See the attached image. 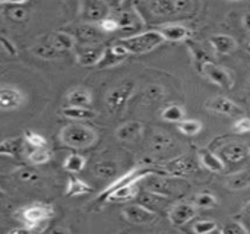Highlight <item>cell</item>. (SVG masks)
<instances>
[{
	"instance_id": "obj_1",
	"label": "cell",
	"mask_w": 250,
	"mask_h": 234,
	"mask_svg": "<svg viewBox=\"0 0 250 234\" xmlns=\"http://www.w3.org/2000/svg\"><path fill=\"white\" fill-rule=\"evenodd\" d=\"M154 173L148 169H132L130 171L125 173L123 176H119L113 183H110L98 196V199L105 202H126L133 198H136L139 192V183L141 180Z\"/></svg>"
},
{
	"instance_id": "obj_2",
	"label": "cell",
	"mask_w": 250,
	"mask_h": 234,
	"mask_svg": "<svg viewBox=\"0 0 250 234\" xmlns=\"http://www.w3.org/2000/svg\"><path fill=\"white\" fill-rule=\"evenodd\" d=\"M144 188L145 191L158 193L161 196L166 198H174V196H182L188 192L189 189V183L182 180L180 177H173V176H163L158 173H151L148 176H145L141 183L139 188Z\"/></svg>"
},
{
	"instance_id": "obj_3",
	"label": "cell",
	"mask_w": 250,
	"mask_h": 234,
	"mask_svg": "<svg viewBox=\"0 0 250 234\" xmlns=\"http://www.w3.org/2000/svg\"><path fill=\"white\" fill-rule=\"evenodd\" d=\"M60 141L73 149H85L92 147L98 141V133L88 125L83 123H70L64 126L59 133Z\"/></svg>"
},
{
	"instance_id": "obj_4",
	"label": "cell",
	"mask_w": 250,
	"mask_h": 234,
	"mask_svg": "<svg viewBox=\"0 0 250 234\" xmlns=\"http://www.w3.org/2000/svg\"><path fill=\"white\" fill-rule=\"evenodd\" d=\"M129 54H144L155 50L164 43V38L157 29L138 32L130 37H122L117 41Z\"/></svg>"
},
{
	"instance_id": "obj_5",
	"label": "cell",
	"mask_w": 250,
	"mask_h": 234,
	"mask_svg": "<svg viewBox=\"0 0 250 234\" xmlns=\"http://www.w3.org/2000/svg\"><path fill=\"white\" fill-rule=\"evenodd\" d=\"M141 6L145 7L151 16L158 19L186 13L192 7H195V4L189 0H155V1L141 3Z\"/></svg>"
},
{
	"instance_id": "obj_6",
	"label": "cell",
	"mask_w": 250,
	"mask_h": 234,
	"mask_svg": "<svg viewBox=\"0 0 250 234\" xmlns=\"http://www.w3.org/2000/svg\"><path fill=\"white\" fill-rule=\"evenodd\" d=\"M133 91H135V82L132 79H126V81L117 84L116 86H113L105 95L107 110L111 114H120L125 110Z\"/></svg>"
},
{
	"instance_id": "obj_7",
	"label": "cell",
	"mask_w": 250,
	"mask_h": 234,
	"mask_svg": "<svg viewBox=\"0 0 250 234\" xmlns=\"http://www.w3.org/2000/svg\"><path fill=\"white\" fill-rule=\"evenodd\" d=\"M53 214H54V211H53L51 205H47V204H32V205H28L23 210H21V220L25 224L23 227H26L31 232H34L41 224L47 223L53 217Z\"/></svg>"
},
{
	"instance_id": "obj_8",
	"label": "cell",
	"mask_w": 250,
	"mask_h": 234,
	"mask_svg": "<svg viewBox=\"0 0 250 234\" xmlns=\"http://www.w3.org/2000/svg\"><path fill=\"white\" fill-rule=\"evenodd\" d=\"M113 18L119 23V31L123 32L126 37H130V35L138 34V31L144 25L142 15L136 9H123V10H119Z\"/></svg>"
},
{
	"instance_id": "obj_9",
	"label": "cell",
	"mask_w": 250,
	"mask_h": 234,
	"mask_svg": "<svg viewBox=\"0 0 250 234\" xmlns=\"http://www.w3.org/2000/svg\"><path fill=\"white\" fill-rule=\"evenodd\" d=\"M201 72L208 81H211L212 84H215V85H218V86H221L224 89H229V88L233 86L231 73L226 67H223V66L211 62V60H204L202 62Z\"/></svg>"
},
{
	"instance_id": "obj_10",
	"label": "cell",
	"mask_w": 250,
	"mask_h": 234,
	"mask_svg": "<svg viewBox=\"0 0 250 234\" xmlns=\"http://www.w3.org/2000/svg\"><path fill=\"white\" fill-rule=\"evenodd\" d=\"M164 173L173 177H185L188 174H192L198 170V164L193 157L190 155H180L173 160H170L164 166Z\"/></svg>"
},
{
	"instance_id": "obj_11",
	"label": "cell",
	"mask_w": 250,
	"mask_h": 234,
	"mask_svg": "<svg viewBox=\"0 0 250 234\" xmlns=\"http://www.w3.org/2000/svg\"><path fill=\"white\" fill-rule=\"evenodd\" d=\"M122 215L123 218L130 223V224H135V226H146V224H151L157 220V214L149 211L148 208L139 205V204H130L127 207L123 208L122 211Z\"/></svg>"
},
{
	"instance_id": "obj_12",
	"label": "cell",
	"mask_w": 250,
	"mask_h": 234,
	"mask_svg": "<svg viewBox=\"0 0 250 234\" xmlns=\"http://www.w3.org/2000/svg\"><path fill=\"white\" fill-rule=\"evenodd\" d=\"M110 16V6L101 0H91L82 4V19L86 23L98 25L103 19Z\"/></svg>"
},
{
	"instance_id": "obj_13",
	"label": "cell",
	"mask_w": 250,
	"mask_h": 234,
	"mask_svg": "<svg viewBox=\"0 0 250 234\" xmlns=\"http://www.w3.org/2000/svg\"><path fill=\"white\" fill-rule=\"evenodd\" d=\"M70 35L75 38V41L79 45H88V44H100L101 37L104 34L98 25L83 22V23H79L78 26H75Z\"/></svg>"
},
{
	"instance_id": "obj_14",
	"label": "cell",
	"mask_w": 250,
	"mask_h": 234,
	"mask_svg": "<svg viewBox=\"0 0 250 234\" xmlns=\"http://www.w3.org/2000/svg\"><path fill=\"white\" fill-rule=\"evenodd\" d=\"M105 53V47L100 44H88V45H78L76 48V60L79 64L91 67L98 66L103 56Z\"/></svg>"
},
{
	"instance_id": "obj_15",
	"label": "cell",
	"mask_w": 250,
	"mask_h": 234,
	"mask_svg": "<svg viewBox=\"0 0 250 234\" xmlns=\"http://www.w3.org/2000/svg\"><path fill=\"white\" fill-rule=\"evenodd\" d=\"M205 107L217 114L230 116V117L240 116L243 113L240 106H237L234 101H231L230 98H226V97H211L209 100H207Z\"/></svg>"
},
{
	"instance_id": "obj_16",
	"label": "cell",
	"mask_w": 250,
	"mask_h": 234,
	"mask_svg": "<svg viewBox=\"0 0 250 234\" xmlns=\"http://www.w3.org/2000/svg\"><path fill=\"white\" fill-rule=\"evenodd\" d=\"M196 215V208L188 202H179L168 210V220L173 226L182 227Z\"/></svg>"
},
{
	"instance_id": "obj_17",
	"label": "cell",
	"mask_w": 250,
	"mask_h": 234,
	"mask_svg": "<svg viewBox=\"0 0 250 234\" xmlns=\"http://www.w3.org/2000/svg\"><path fill=\"white\" fill-rule=\"evenodd\" d=\"M138 204L148 208L149 211L155 213L158 215V211H164L168 204H170V199L166 198V196H161L158 193H154V192H149V191H145V189H139L138 195Z\"/></svg>"
},
{
	"instance_id": "obj_18",
	"label": "cell",
	"mask_w": 250,
	"mask_h": 234,
	"mask_svg": "<svg viewBox=\"0 0 250 234\" xmlns=\"http://www.w3.org/2000/svg\"><path fill=\"white\" fill-rule=\"evenodd\" d=\"M92 171H94L95 177H98L101 180H116L119 177L120 169H119V164L116 160L101 158L94 164Z\"/></svg>"
},
{
	"instance_id": "obj_19",
	"label": "cell",
	"mask_w": 250,
	"mask_h": 234,
	"mask_svg": "<svg viewBox=\"0 0 250 234\" xmlns=\"http://www.w3.org/2000/svg\"><path fill=\"white\" fill-rule=\"evenodd\" d=\"M23 95L19 89L13 86H1L0 88V110L10 111L16 110L22 106Z\"/></svg>"
},
{
	"instance_id": "obj_20",
	"label": "cell",
	"mask_w": 250,
	"mask_h": 234,
	"mask_svg": "<svg viewBox=\"0 0 250 234\" xmlns=\"http://www.w3.org/2000/svg\"><path fill=\"white\" fill-rule=\"evenodd\" d=\"M220 154L224 158V161L233 163V164L243 163L249 157L248 147L245 144H240V142H230V144L224 145L220 149Z\"/></svg>"
},
{
	"instance_id": "obj_21",
	"label": "cell",
	"mask_w": 250,
	"mask_h": 234,
	"mask_svg": "<svg viewBox=\"0 0 250 234\" xmlns=\"http://www.w3.org/2000/svg\"><path fill=\"white\" fill-rule=\"evenodd\" d=\"M157 31L161 34L164 41H171V43L183 41L190 35V29L183 23H166L161 25Z\"/></svg>"
},
{
	"instance_id": "obj_22",
	"label": "cell",
	"mask_w": 250,
	"mask_h": 234,
	"mask_svg": "<svg viewBox=\"0 0 250 234\" xmlns=\"http://www.w3.org/2000/svg\"><path fill=\"white\" fill-rule=\"evenodd\" d=\"M144 132V125L136 120H129L117 128L116 138L122 142H136Z\"/></svg>"
},
{
	"instance_id": "obj_23",
	"label": "cell",
	"mask_w": 250,
	"mask_h": 234,
	"mask_svg": "<svg viewBox=\"0 0 250 234\" xmlns=\"http://www.w3.org/2000/svg\"><path fill=\"white\" fill-rule=\"evenodd\" d=\"M174 147V139L171 135H168L164 130L155 129L151 133L149 138V151L152 154H163L167 152L168 149H171Z\"/></svg>"
},
{
	"instance_id": "obj_24",
	"label": "cell",
	"mask_w": 250,
	"mask_h": 234,
	"mask_svg": "<svg viewBox=\"0 0 250 234\" xmlns=\"http://www.w3.org/2000/svg\"><path fill=\"white\" fill-rule=\"evenodd\" d=\"M127 56H129V53L119 43H116L111 47L105 48V53H104V56H103V59H101V62L98 63L97 67H100V69L113 67V66L122 63Z\"/></svg>"
},
{
	"instance_id": "obj_25",
	"label": "cell",
	"mask_w": 250,
	"mask_h": 234,
	"mask_svg": "<svg viewBox=\"0 0 250 234\" xmlns=\"http://www.w3.org/2000/svg\"><path fill=\"white\" fill-rule=\"evenodd\" d=\"M91 103H92V95L83 86H75L66 94V106L89 108Z\"/></svg>"
},
{
	"instance_id": "obj_26",
	"label": "cell",
	"mask_w": 250,
	"mask_h": 234,
	"mask_svg": "<svg viewBox=\"0 0 250 234\" xmlns=\"http://www.w3.org/2000/svg\"><path fill=\"white\" fill-rule=\"evenodd\" d=\"M47 40L62 56L76 47L75 38L67 32H53V34L47 35Z\"/></svg>"
},
{
	"instance_id": "obj_27",
	"label": "cell",
	"mask_w": 250,
	"mask_h": 234,
	"mask_svg": "<svg viewBox=\"0 0 250 234\" xmlns=\"http://www.w3.org/2000/svg\"><path fill=\"white\" fill-rule=\"evenodd\" d=\"M60 114L67 119V120H73L75 123H82L85 120H91L97 116V113L91 108L86 107H70V106H64L60 110Z\"/></svg>"
},
{
	"instance_id": "obj_28",
	"label": "cell",
	"mask_w": 250,
	"mask_h": 234,
	"mask_svg": "<svg viewBox=\"0 0 250 234\" xmlns=\"http://www.w3.org/2000/svg\"><path fill=\"white\" fill-rule=\"evenodd\" d=\"M211 47L218 53V54H230L236 50L237 43L231 35H226V34H217L212 35L209 38Z\"/></svg>"
},
{
	"instance_id": "obj_29",
	"label": "cell",
	"mask_w": 250,
	"mask_h": 234,
	"mask_svg": "<svg viewBox=\"0 0 250 234\" xmlns=\"http://www.w3.org/2000/svg\"><path fill=\"white\" fill-rule=\"evenodd\" d=\"M26 145L23 138H10L3 142H0V155L4 157H19L22 152H25Z\"/></svg>"
},
{
	"instance_id": "obj_30",
	"label": "cell",
	"mask_w": 250,
	"mask_h": 234,
	"mask_svg": "<svg viewBox=\"0 0 250 234\" xmlns=\"http://www.w3.org/2000/svg\"><path fill=\"white\" fill-rule=\"evenodd\" d=\"M32 53L42 59V60H56L59 57H62V54L50 44V41L47 40V37H42L34 47H32Z\"/></svg>"
},
{
	"instance_id": "obj_31",
	"label": "cell",
	"mask_w": 250,
	"mask_h": 234,
	"mask_svg": "<svg viewBox=\"0 0 250 234\" xmlns=\"http://www.w3.org/2000/svg\"><path fill=\"white\" fill-rule=\"evenodd\" d=\"M199 163L209 171L212 173H223L224 171V161L215 155L214 152L208 151V149H202L199 151Z\"/></svg>"
},
{
	"instance_id": "obj_32",
	"label": "cell",
	"mask_w": 250,
	"mask_h": 234,
	"mask_svg": "<svg viewBox=\"0 0 250 234\" xmlns=\"http://www.w3.org/2000/svg\"><path fill=\"white\" fill-rule=\"evenodd\" d=\"M226 186L230 191H243L250 186V170L237 171L234 174H230L226 180Z\"/></svg>"
},
{
	"instance_id": "obj_33",
	"label": "cell",
	"mask_w": 250,
	"mask_h": 234,
	"mask_svg": "<svg viewBox=\"0 0 250 234\" xmlns=\"http://www.w3.org/2000/svg\"><path fill=\"white\" fill-rule=\"evenodd\" d=\"M26 160L32 164V166H42L47 164L51 160V152L48 149V147H42V148H29L28 154H26Z\"/></svg>"
},
{
	"instance_id": "obj_34",
	"label": "cell",
	"mask_w": 250,
	"mask_h": 234,
	"mask_svg": "<svg viewBox=\"0 0 250 234\" xmlns=\"http://www.w3.org/2000/svg\"><path fill=\"white\" fill-rule=\"evenodd\" d=\"M86 166V158L81 154H69L63 163V169L70 173V174H76L81 173Z\"/></svg>"
},
{
	"instance_id": "obj_35",
	"label": "cell",
	"mask_w": 250,
	"mask_h": 234,
	"mask_svg": "<svg viewBox=\"0 0 250 234\" xmlns=\"http://www.w3.org/2000/svg\"><path fill=\"white\" fill-rule=\"evenodd\" d=\"M91 192V186L83 182L82 179H78L75 176H72L69 179L67 188H66V195L67 196H82Z\"/></svg>"
},
{
	"instance_id": "obj_36",
	"label": "cell",
	"mask_w": 250,
	"mask_h": 234,
	"mask_svg": "<svg viewBox=\"0 0 250 234\" xmlns=\"http://www.w3.org/2000/svg\"><path fill=\"white\" fill-rule=\"evenodd\" d=\"M23 4L25 3H7V9L4 12L13 22H26L29 12L23 7Z\"/></svg>"
},
{
	"instance_id": "obj_37",
	"label": "cell",
	"mask_w": 250,
	"mask_h": 234,
	"mask_svg": "<svg viewBox=\"0 0 250 234\" xmlns=\"http://www.w3.org/2000/svg\"><path fill=\"white\" fill-rule=\"evenodd\" d=\"M185 110L183 107L177 106V104H170L167 106L163 111H161V117L166 120V122H170V123H180L182 120H185Z\"/></svg>"
},
{
	"instance_id": "obj_38",
	"label": "cell",
	"mask_w": 250,
	"mask_h": 234,
	"mask_svg": "<svg viewBox=\"0 0 250 234\" xmlns=\"http://www.w3.org/2000/svg\"><path fill=\"white\" fill-rule=\"evenodd\" d=\"M13 176H15L21 183H25V185L38 183L40 179H41L40 173H38L35 169H32V167H21V169H18V170L13 173Z\"/></svg>"
},
{
	"instance_id": "obj_39",
	"label": "cell",
	"mask_w": 250,
	"mask_h": 234,
	"mask_svg": "<svg viewBox=\"0 0 250 234\" xmlns=\"http://www.w3.org/2000/svg\"><path fill=\"white\" fill-rule=\"evenodd\" d=\"M177 129L186 136H195L202 130V123L196 119H185L177 125Z\"/></svg>"
},
{
	"instance_id": "obj_40",
	"label": "cell",
	"mask_w": 250,
	"mask_h": 234,
	"mask_svg": "<svg viewBox=\"0 0 250 234\" xmlns=\"http://www.w3.org/2000/svg\"><path fill=\"white\" fill-rule=\"evenodd\" d=\"M192 205L195 208L209 210V208H214L217 205V198L212 193H209V192H202V193H198L193 198V204Z\"/></svg>"
},
{
	"instance_id": "obj_41",
	"label": "cell",
	"mask_w": 250,
	"mask_h": 234,
	"mask_svg": "<svg viewBox=\"0 0 250 234\" xmlns=\"http://www.w3.org/2000/svg\"><path fill=\"white\" fill-rule=\"evenodd\" d=\"M144 98L151 101V103H155V101H161L166 95V91L161 85L158 84H149L145 89H144Z\"/></svg>"
},
{
	"instance_id": "obj_42",
	"label": "cell",
	"mask_w": 250,
	"mask_h": 234,
	"mask_svg": "<svg viewBox=\"0 0 250 234\" xmlns=\"http://www.w3.org/2000/svg\"><path fill=\"white\" fill-rule=\"evenodd\" d=\"M23 141H25V145L29 147V148H42V147H47L45 138L41 136L40 133H35V132H31V130H28L25 133Z\"/></svg>"
},
{
	"instance_id": "obj_43",
	"label": "cell",
	"mask_w": 250,
	"mask_h": 234,
	"mask_svg": "<svg viewBox=\"0 0 250 234\" xmlns=\"http://www.w3.org/2000/svg\"><path fill=\"white\" fill-rule=\"evenodd\" d=\"M215 229H218L217 223L212 220H202L193 224V233L195 234H208L211 232H214Z\"/></svg>"
},
{
	"instance_id": "obj_44",
	"label": "cell",
	"mask_w": 250,
	"mask_h": 234,
	"mask_svg": "<svg viewBox=\"0 0 250 234\" xmlns=\"http://www.w3.org/2000/svg\"><path fill=\"white\" fill-rule=\"evenodd\" d=\"M98 26H100V29L103 31V34H113V32L119 31V23H117V21H116L111 15H110L108 18L103 19V21L98 23Z\"/></svg>"
},
{
	"instance_id": "obj_45",
	"label": "cell",
	"mask_w": 250,
	"mask_h": 234,
	"mask_svg": "<svg viewBox=\"0 0 250 234\" xmlns=\"http://www.w3.org/2000/svg\"><path fill=\"white\" fill-rule=\"evenodd\" d=\"M223 234H249V232L246 230V227L237 221H230L223 227Z\"/></svg>"
},
{
	"instance_id": "obj_46",
	"label": "cell",
	"mask_w": 250,
	"mask_h": 234,
	"mask_svg": "<svg viewBox=\"0 0 250 234\" xmlns=\"http://www.w3.org/2000/svg\"><path fill=\"white\" fill-rule=\"evenodd\" d=\"M233 132L234 133H249L250 132V117H242V119H237L233 126H231Z\"/></svg>"
},
{
	"instance_id": "obj_47",
	"label": "cell",
	"mask_w": 250,
	"mask_h": 234,
	"mask_svg": "<svg viewBox=\"0 0 250 234\" xmlns=\"http://www.w3.org/2000/svg\"><path fill=\"white\" fill-rule=\"evenodd\" d=\"M6 234H32V232L26 227H16V229L9 230Z\"/></svg>"
},
{
	"instance_id": "obj_48",
	"label": "cell",
	"mask_w": 250,
	"mask_h": 234,
	"mask_svg": "<svg viewBox=\"0 0 250 234\" xmlns=\"http://www.w3.org/2000/svg\"><path fill=\"white\" fill-rule=\"evenodd\" d=\"M42 234H69L63 227H51L48 230H45Z\"/></svg>"
},
{
	"instance_id": "obj_49",
	"label": "cell",
	"mask_w": 250,
	"mask_h": 234,
	"mask_svg": "<svg viewBox=\"0 0 250 234\" xmlns=\"http://www.w3.org/2000/svg\"><path fill=\"white\" fill-rule=\"evenodd\" d=\"M242 22H243V26L250 32V12H246L242 18Z\"/></svg>"
},
{
	"instance_id": "obj_50",
	"label": "cell",
	"mask_w": 250,
	"mask_h": 234,
	"mask_svg": "<svg viewBox=\"0 0 250 234\" xmlns=\"http://www.w3.org/2000/svg\"><path fill=\"white\" fill-rule=\"evenodd\" d=\"M208 234H223V232H221L220 229H215L214 232H211V233H208Z\"/></svg>"
},
{
	"instance_id": "obj_51",
	"label": "cell",
	"mask_w": 250,
	"mask_h": 234,
	"mask_svg": "<svg viewBox=\"0 0 250 234\" xmlns=\"http://www.w3.org/2000/svg\"><path fill=\"white\" fill-rule=\"evenodd\" d=\"M246 215H248V218L250 220V204L248 205V208H246Z\"/></svg>"
},
{
	"instance_id": "obj_52",
	"label": "cell",
	"mask_w": 250,
	"mask_h": 234,
	"mask_svg": "<svg viewBox=\"0 0 250 234\" xmlns=\"http://www.w3.org/2000/svg\"><path fill=\"white\" fill-rule=\"evenodd\" d=\"M246 50H248V51L250 53V38L248 40V41H246Z\"/></svg>"
},
{
	"instance_id": "obj_53",
	"label": "cell",
	"mask_w": 250,
	"mask_h": 234,
	"mask_svg": "<svg viewBox=\"0 0 250 234\" xmlns=\"http://www.w3.org/2000/svg\"><path fill=\"white\" fill-rule=\"evenodd\" d=\"M246 147H248V152H249V155H250V144L249 145H246Z\"/></svg>"
}]
</instances>
